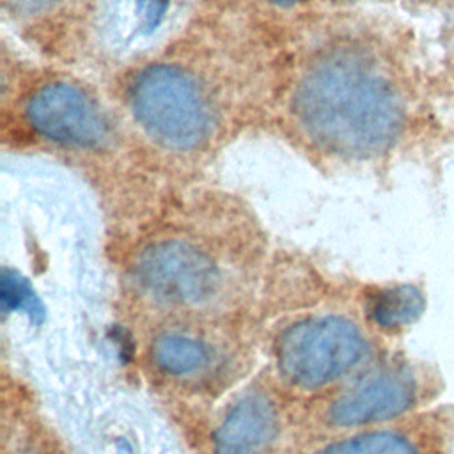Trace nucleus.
Returning <instances> with one entry per match:
<instances>
[{"mask_svg": "<svg viewBox=\"0 0 454 454\" xmlns=\"http://www.w3.org/2000/svg\"><path fill=\"white\" fill-rule=\"evenodd\" d=\"M417 399L419 380L411 369H376L330 401L326 420L335 427L378 426L411 410Z\"/></svg>", "mask_w": 454, "mask_h": 454, "instance_id": "obj_5", "label": "nucleus"}, {"mask_svg": "<svg viewBox=\"0 0 454 454\" xmlns=\"http://www.w3.org/2000/svg\"><path fill=\"white\" fill-rule=\"evenodd\" d=\"M167 5V0H142V9H144V20L147 21L149 27L158 23L160 16L163 14Z\"/></svg>", "mask_w": 454, "mask_h": 454, "instance_id": "obj_12", "label": "nucleus"}, {"mask_svg": "<svg viewBox=\"0 0 454 454\" xmlns=\"http://www.w3.org/2000/svg\"><path fill=\"white\" fill-rule=\"evenodd\" d=\"M312 454H442L424 433L411 427H378L330 442Z\"/></svg>", "mask_w": 454, "mask_h": 454, "instance_id": "obj_8", "label": "nucleus"}, {"mask_svg": "<svg viewBox=\"0 0 454 454\" xmlns=\"http://www.w3.org/2000/svg\"><path fill=\"white\" fill-rule=\"evenodd\" d=\"M2 296L4 303L11 305L12 309L25 307L28 310H37V300L32 296L30 289L25 286V280L20 278L16 273L4 271L2 277Z\"/></svg>", "mask_w": 454, "mask_h": 454, "instance_id": "obj_11", "label": "nucleus"}, {"mask_svg": "<svg viewBox=\"0 0 454 454\" xmlns=\"http://www.w3.org/2000/svg\"><path fill=\"white\" fill-rule=\"evenodd\" d=\"M20 454H44V452H41L39 449H27V450H23Z\"/></svg>", "mask_w": 454, "mask_h": 454, "instance_id": "obj_15", "label": "nucleus"}, {"mask_svg": "<svg viewBox=\"0 0 454 454\" xmlns=\"http://www.w3.org/2000/svg\"><path fill=\"white\" fill-rule=\"evenodd\" d=\"M27 119L44 138L74 147H99L110 135L99 106L82 89L64 82L39 87L27 103Z\"/></svg>", "mask_w": 454, "mask_h": 454, "instance_id": "obj_6", "label": "nucleus"}, {"mask_svg": "<svg viewBox=\"0 0 454 454\" xmlns=\"http://www.w3.org/2000/svg\"><path fill=\"white\" fill-rule=\"evenodd\" d=\"M424 310V294L411 284H399L378 289L367 300V314L371 321L388 332L401 330L413 321Z\"/></svg>", "mask_w": 454, "mask_h": 454, "instance_id": "obj_10", "label": "nucleus"}, {"mask_svg": "<svg viewBox=\"0 0 454 454\" xmlns=\"http://www.w3.org/2000/svg\"><path fill=\"white\" fill-rule=\"evenodd\" d=\"M154 367L174 378H188L202 372L211 364V349L206 340L184 332H165L151 344Z\"/></svg>", "mask_w": 454, "mask_h": 454, "instance_id": "obj_9", "label": "nucleus"}, {"mask_svg": "<svg viewBox=\"0 0 454 454\" xmlns=\"http://www.w3.org/2000/svg\"><path fill=\"white\" fill-rule=\"evenodd\" d=\"M133 284L168 307H200L220 286V268L200 247L184 239H163L142 250L131 270Z\"/></svg>", "mask_w": 454, "mask_h": 454, "instance_id": "obj_4", "label": "nucleus"}, {"mask_svg": "<svg viewBox=\"0 0 454 454\" xmlns=\"http://www.w3.org/2000/svg\"><path fill=\"white\" fill-rule=\"evenodd\" d=\"M293 110L317 145L344 156H374L404 126V105L394 83L353 50L319 57L298 83Z\"/></svg>", "mask_w": 454, "mask_h": 454, "instance_id": "obj_1", "label": "nucleus"}, {"mask_svg": "<svg viewBox=\"0 0 454 454\" xmlns=\"http://www.w3.org/2000/svg\"><path fill=\"white\" fill-rule=\"evenodd\" d=\"M128 98L144 131L168 149H193L211 133L213 110L204 89L176 66L160 64L140 71Z\"/></svg>", "mask_w": 454, "mask_h": 454, "instance_id": "obj_2", "label": "nucleus"}, {"mask_svg": "<svg viewBox=\"0 0 454 454\" xmlns=\"http://www.w3.org/2000/svg\"><path fill=\"white\" fill-rule=\"evenodd\" d=\"M270 2H273L277 5H293V4H296L300 0H270Z\"/></svg>", "mask_w": 454, "mask_h": 454, "instance_id": "obj_14", "label": "nucleus"}, {"mask_svg": "<svg viewBox=\"0 0 454 454\" xmlns=\"http://www.w3.org/2000/svg\"><path fill=\"white\" fill-rule=\"evenodd\" d=\"M369 355L364 332L340 316H319L289 326L277 342L282 378L300 388H319L356 369Z\"/></svg>", "mask_w": 454, "mask_h": 454, "instance_id": "obj_3", "label": "nucleus"}, {"mask_svg": "<svg viewBox=\"0 0 454 454\" xmlns=\"http://www.w3.org/2000/svg\"><path fill=\"white\" fill-rule=\"evenodd\" d=\"M53 2L57 0H5V4H9L12 9L21 12H35L50 7Z\"/></svg>", "mask_w": 454, "mask_h": 454, "instance_id": "obj_13", "label": "nucleus"}, {"mask_svg": "<svg viewBox=\"0 0 454 454\" xmlns=\"http://www.w3.org/2000/svg\"><path fill=\"white\" fill-rule=\"evenodd\" d=\"M278 429L275 401L248 392L225 413L213 433V454H264Z\"/></svg>", "mask_w": 454, "mask_h": 454, "instance_id": "obj_7", "label": "nucleus"}]
</instances>
